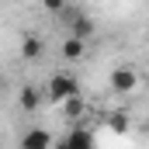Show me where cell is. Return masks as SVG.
Instances as JSON below:
<instances>
[{"label": "cell", "instance_id": "obj_1", "mask_svg": "<svg viewBox=\"0 0 149 149\" xmlns=\"http://www.w3.org/2000/svg\"><path fill=\"white\" fill-rule=\"evenodd\" d=\"M59 17L66 21V38H80V42H87V38L94 35V21H90L83 10H76V7H63Z\"/></svg>", "mask_w": 149, "mask_h": 149}, {"label": "cell", "instance_id": "obj_2", "mask_svg": "<svg viewBox=\"0 0 149 149\" xmlns=\"http://www.w3.org/2000/svg\"><path fill=\"white\" fill-rule=\"evenodd\" d=\"M45 94H49L52 101H59V104H63L66 97H76V94H80V83H76L70 73H56L49 83H45Z\"/></svg>", "mask_w": 149, "mask_h": 149}, {"label": "cell", "instance_id": "obj_3", "mask_svg": "<svg viewBox=\"0 0 149 149\" xmlns=\"http://www.w3.org/2000/svg\"><path fill=\"white\" fill-rule=\"evenodd\" d=\"M59 149H94V132L83 128V125H73V128L63 135Z\"/></svg>", "mask_w": 149, "mask_h": 149}, {"label": "cell", "instance_id": "obj_4", "mask_svg": "<svg viewBox=\"0 0 149 149\" xmlns=\"http://www.w3.org/2000/svg\"><path fill=\"white\" fill-rule=\"evenodd\" d=\"M135 83H139V76H135L132 66H118V70L111 73V90L114 94H132Z\"/></svg>", "mask_w": 149, "mask_h": 149}, {"label": "cell", "instance_id": "obj_5", "mask_svg": "<svg viewBox=\"0 0 149 149\" xmlns=\"http://www.w3.org/2000/svg\"><path fill=\"white\" fill-rule=\"evenodd\" d=\"M21 149H52V135L45 128H28L21 139Z\"/></svg>", "mask_w": 149, "mask_h": 149}, {"label": "cell", "instance_id": "obj_6", "mask_svg": "<svg viewBox=\"0 0 149 149\" xmlns=\"http://www.w3.org/2000/svg\"><path fill=\"white\" fill-rule=\"evenodd\" d=\"M17 104H21V111H38V104H42V94H38V87H21V94H17Z\"/></svg>", "mask_w": 149, "mask_h": 149}, {"label": "cell", "instance_id": "obj_7", "mask_svg": "<svg viewBox=\"0 0 149 149\" xmlns=\"http://www.w3.org/2000/svg\"><path fill=\"white\" fill-rule=\"evenodd\" d=\"M42 52H45V42L38 35H24L21 38V56H24V59H38Z\"/></svg>", "mask_w": 149, "mask_h": 149}, {"label": "cell", "instance_id": "obj_8", "mask_svg": "<svg viewBox=\"0 0 149 149\" xmlns=\"http://www.w3.org/2000/svg\"><path fill=\"white\" fill-rule=\"evenodd\" d=\"M83 49H87V42H80V38H63V59H80L83 56Z\"/></svg>", "mask_w": 149, "mask_h": 149}, {"label": "cell", "instance_id": "obj_9", "mask_svg": "<svg viewBox=\"0 0 149 149\" xmlns=\"http://www.w3.org/2000/svg\"><path fill=\"white\" fill-rule=\"evenodd\" d=\"M63 111H66V118H80V114H83V101H80V94H76V97H66V101H63Z\"/></svg>", "mask_w": 149, "mask_h": 149}, {"label": "cell", "instance_id": "obj_10", "mask_svg": "<svg viewBox=\"0 0 149 149\" xmlns=\"http://www.w3.org/2000/svg\"><path fill=\"white\" fill-rule=\"evenodd\" d=\"M111 128L114 132H128V114H121V111L111 114Z\"/></svg>", "mask_w": 149, "mask_h": 149}, {"label": "cell", "instance_id": "obj_11", "mask_svg": "<svg viewBox=\"0 0 149 149\" xmlns=\"http://www.w3.org/2000/svg\"><path fill=\"white\" fill-rule=\"evenodd\" d=\"M42 7H45V10H52V14H59V10L66 7V0H42Z\"/></svg>", "mask_w": 149, "mask_h": 149}, {"label": "cell", "instance_id": "obj_12", "mask_svg": "<svg viewBox=\"0 0 149 149\" xmlns=\"http://www.w3.org/2000/svg\"><path fill=\"white\" fill-rule=\"evenodd\" d=\"M0 97H3V76H0Z\"/></svg>", "mask_w": 149, "mask_h": 149}]
</instances>
